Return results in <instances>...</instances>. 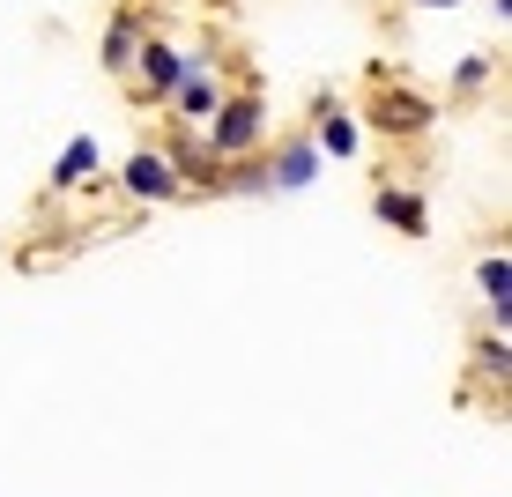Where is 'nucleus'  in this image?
Masks as SVG:
<instances>
[{"instance_id":"423d86ee","label":"nucleus","mask_w":512,"mask_h":497,"mask_svg":"<svg viewBox=\"0 0 512 497\" xmlns=\"http://www.w3.org/2000/svg\"><path fill=\"white\" fill-rule=\"evenodd\" d=\"M90 164H97V141H67V156H60V171H52V179L67 186V179H82Z\"/></svg>"},{"instance_id":"1a4fd4ad","label":"nucleus","mask_w":512,"mask_h":497,"mask_svg":"<svg viewBox=\"0 0 512 497\" xmlns=\"http://www.w3.org/2000/svg\"><path fill=\"white\" fill-rule=\"evenodd\" d=\"M327 149L349 156V149H357V127H349V119H334V127H327Z\"/></svg>"},{"instance_id":"f03ea898","label":"nucleus","mask_w":512,"mask_h":497,"mask_svg":"<svg viewBox=\"0 0 512 497\" xmlns=\"http://www.w3.org/2000/svg\"><path fill=\"white\" fill-rule=\"evenodd\" d=\"M127 186H134V193H149V201H164V193L179 186V179H171L164 156H134V164H127Z\"/></svg>"},{"instance_id":"6e6552de","label":"nucleus","mask_w":512,"mask_h":497,"mask_svg":"<svg viewBox=\"0 0 512 497\" xmlns=\"http://www.w3.org/2000/svg\"><path fill=\"white\" fill-rule=\"evenodd\" d=\"M141 60H149V82H156V90H171V82H179V75H186V67H179V60H171V52H164V45H149V52H141Z\"/></svg>"},{"instance_id":"f257e3e1","label":"nucleus","mask_w":512,"mask_h":497,"mask_svg":"<svg viewBox=\"0 0 512 497\" xmlns=\"http://www.w3.org/2000/svg\"><path fill=\"white\" fill-rule=\"evenodd\" d=\"M253 134H260V104H253V97H245V104H231V112L216 119V149H223V156H238Z\"/></svg>"},{"instance_id":"0eeeda50","label":"nucleus","mask_w":512,"mask_h":497,"mask_svg":"<svg viewBox=\"0 0 512 497\" xmlns=\"http://www.w3.org/2000/svg\"><path fill=\"white\" fill-rule=\"evenodd\" d=\"M483 290H490V305H498V319H505V297H512V268H505V253H498V260H483Z\"/></svg>"},{"instance_id":"39448f33","label":"nucleus","mask_w":512,"mask_h":497,"mask_svg":"<svg viewBox=\"0 0 512 497\" xmlns=\"http://www.w3.org/2000/svg\"><path fill=\"white\" fill-rule=\"evenodd\" d=\"M312 171H320V149H290V156L275 164V186H305Z\"/></svg>"},{"instance_id":"20e7f679","label":"nucleus","mask_w":512,"mask_h":497,"mask_svg":"<svg viewBox=\"0 0 512 497\" xmlns=\"http://www.w3.org/2000/svg\"><path fill=\"white\" fill-rule=\"evenodd\" d=\"M379 216L394 230H423V201H416V193H379Z\"/></svg>"},{"instance_id":"9d476101","label":"nucleus","mask_w":512,"mask_h":497,"mask_svg":"<svg viewBox=\"0 0 512 497\" xmlns=\"http://www.w3.org/2000/svg\"><path fill=\"white\" fill-rule=\"evenodd\" d=\"M423 8H438V0H423Z\"/></svg>"},{"instance_id":"7ed1b4c3","label":"nucleus","mask_w":512,"mask_h":497,"mask_svg":"<svg viewBox=\"0 0 512 497\" xmlns=\"http://www.w3.org/2000/svg\"><path fill=\"white\" fill-rule=\"evenodd\" d=\"M171 90H179V112H193V119L216 112V82H208V75H179Z\"/></svg>"}]
</instances>
